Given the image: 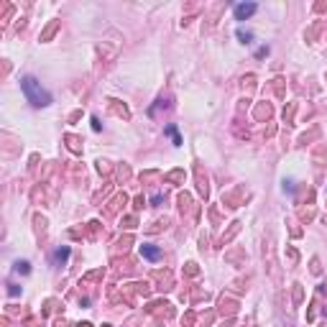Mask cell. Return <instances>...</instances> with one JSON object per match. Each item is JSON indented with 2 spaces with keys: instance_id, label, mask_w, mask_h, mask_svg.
<instances>
[{
  "instance_id": "3",
  "label": "cell",
  "mask_w": 327,
  "mask_h": 327,
  "mask_svg": "<svg viewBox=\"0 0 327 327\" xmlns=\"http://www.w3.org/2000/svg\"><path fill=\"white\" fill-rule=\"evenodd\" d=\"M141 253H143V258H148V261H159V256H161V251H159L156 246H141Z\"/></svg>"
},
{
  "instance_id": "5",
  "label": "cell",
  "mask_w": 327,
  "mask_h": 327,
  "mask_svg": "<svg viewBox=\"0 0 327 327\" xmlns=\"http://www.w3.org/2000/svg\"><path fill=\"white\" fill-rule=\"evenodd\" d=\"M67 256H69V248H59V251L54 253V258H56V261H64Z\"/></svg>"
},
{
  "instance_id": "4",
  "label": "cell",
  "mask_w": 327,
  "mask_h": 327,
  "mask_svg": "<svg viewBox=\"0 0 327 327\" xmlns=\"http://www.w3.org/2000/svg\"><path fill=\"white\" fill-rule=\"evenodd\" d=\"M166 133L171 136L174 146H179V143H182V138H179V133H177V128H174V125H169V128H166Z\"/></svg>"
},
{
  "instance_id": "2",
  "label": "cell",
  "mask_w": 327,
  "mask_h": 327,
  "mask_svg": "<svg viewBox=\"0 0 327 327\" xmlns=\"http://www.w3.org/2000/svg\"><path fill=\"white\" fill-rule=\"evenodd\" d=\"M256 10H258V5H256V3H238V5L233 8V13H235V18H238V20H246V18H248V15H253Z\"/></svg>"
},
{
  "instance_id": "7",
  "label": "cell",
  "mask_w": 327,
  "mask_h": 327,
  "mask_svg": "<svg viewBox=\"0 0 327 327\" xmlns=\"http://www.w3.org/2000/svg\"><path fill=\"white\" fill-rule=\"evenodd\" d=\"M238 36H241L243 41H251V33H246V31H238Z\"/></svg>"
},
{
  "instance_id": "6",
  "label": "cell",
  "mask_w": 327,
  "mask_h": 327,
  "mask_svg": "<svg viewBox=\"0 0 327 327\" xmlns=\"http://www.w3.org/2000/svg\"><path fill=\"white\" fill-rule=\"evenodd\" d=\"M18 271H23V274H28V264L23 261V264H18Z\"/></svg>"
},
{
  "instance_id": "1",
  "label": "cell",
  "mask_w": 327,
  "mask_h": 327,
  "mask_svg": "<svg viewBox=\"0 0 327 327\" xmlns=\"http://www.w3.org/2000/svg\"><path fill=\"white\" fill-rule=\"evenodd\" d=\"M20 90H23L26 100L33 105V107H46L51 102V95L41 87V82L36 77H23L20 79Z\"/></svg>"
}]
</instances>
